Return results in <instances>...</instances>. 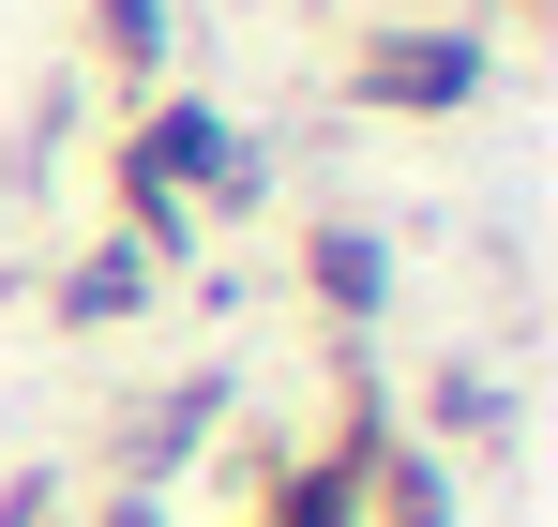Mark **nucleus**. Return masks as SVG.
<instances>
[{"label":"nucleus","instance_id":"f257e3e1","mask_svg":"<svg viewBox=\"0 0 558 527\" xmlns=\"http://www.w3.org/2000/svg\"><path fill=\"white\" fill-rule=\"evenodd\" d=\"M121 242L167 271L196 257V211H227V196H257V167H242V136H227V106H196V90H167L136 136H121Z\"/></svg>","mask_w":558,"mask_h":527},{"label":"nucleus","instance_id":"f03ea898","mask_svg":"<svg viewBox=\"0 0 558 527\" xmlns=\"http://www.w3.org/2000/svg\"><path fill=\"white\" fill-rule=\"evenodd\" d=\"M348 90L363 106H392V121H453V106H483V30H363L348 46Z\"/></svg>","mask_w":558,"mask_h":527},{"label":"nucleus","instance_id":"7ed1b4c3","mask_svg":"<svg viewBox=\"0 0 558 527\" xmlns=\"http://www.w3.org/2000/svg\"><path fill=\"white\" fill-rule=\"evenodd\" d=\"M377 452H392V422L348 407V438H317V452L272 467V527H377Z\"/></svg>","mask_w":558,"mask_h":527},{"label":"nucleus","instance_id":"20e7f679","mask_svg":"<svg viewBox=\"0 0 558 527\" xmlns=\"http://www.w3.org/2000/svg\"><path fill=\"white\" fill-rule=\"evenodd\" d=\"M302 286H317V302H332V317L363 332L377 302H392V257H377V226H348V211H332V226L302 242Z\"/></svg>","mask_w":558,"mask_h":527},{"label":"nucleus","instance_id":"39448f33","mask_svg":"<svg viewBox=\"0 0 558 527\" xmlns=\"http://www.w3.org/2000/svg\"><path fill=\"white\" fill-rule=\"evenodd\" d=\"M136 302H151V257H136V242H92V257L61 271V317H76V332H121Z\"/></svg>","mask_w":558,"mask_h":527},{"label":"nucleus","instance_id":"423d86ee","mask_svg":"<svg viewBox=\"0 0 558 527\" xmlns=\"http://www.w3.org/2000/svg\"><path fill=\"white\" fill-rule=\"evenodd\" d=\"M92 46L106 76H167V0H92Z\"/></svg>","mask_w":558,"mask_h":527},{"label":"nucleus","instance_id":"0eeeda50","mask_svg":"<svg viewBox=\"0 0 558 527\" xmlns=\"http://www.w3.org/2000/svg\"><path fill=\"white\" fill-rule=\"evenodd\" d=\"M106 527H167V498H136V482H121V498H106Z\"/></svg>","mask_w":558,"mask_h":527}]
</instances>
